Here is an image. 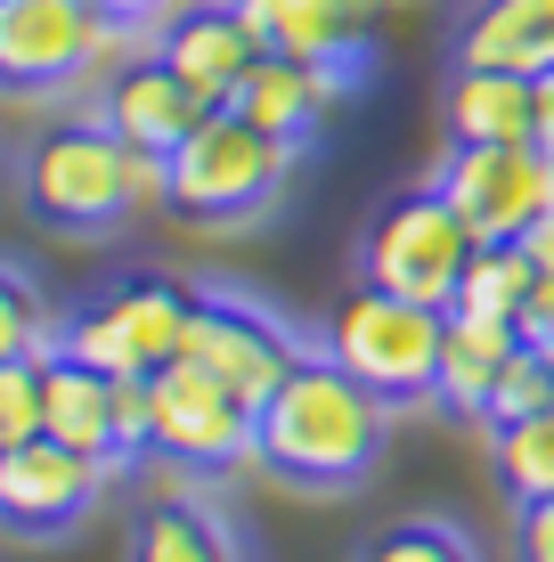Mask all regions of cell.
I'll use <instances>...</instances> for the list:
<instances>
[{
    "mask_svg": "<svg viewBox=\"0 0 554 562\" xmlns=\"http://www.w3.org/2000/svg\"><path fill=\"white\" fill-rule=\"evenodd\" d=\"M42 432L66 440V449H82V457H99L106 473H123V440H114V375L49 351L42 359Z\"/></svg>",
    "mask_w": 554,
    "mask_h": 562,
    "instance_id": "15",
    "label": "cell"
},
{
    "mask_svg": "<svg viewBox=\"0 0 554 562\" xmlns=\"http://www.w3.org/2000/svg\"><path fill=\"white\" fill-rule=\"evenodd\" d=\"M99 16H114V25H131V33H147V25H163L180 0H90Z\"/></svg>",
    "mask_w": 554,
    "mask_h": 562,
    "instance_id": "29",
    "label": "cell"
},
{
    "mask_svg": "<svg viewBox=\"0 0 554 562\" xmlns=\"http://www.w3.org/2000/svg\"><path fill=\"white\" fill-rule=\"evenodd\" d=\"M131 25L99 16L90 0H0V90L16 99H49L90 74L123 66Z\"/></svg>",
    "mask_w": 554,
    "mask_h": 562,
    "instance_id": "5",
    "label": "cell"
},
{
    "mask_svg": "<svg viewBox=\"0 0 554 562\" xmlns=\"http://www.w3.org/2000/svg\"><path fill=\"white\" fill-rule=\"evenodd\" d=\"M245 25L261 33V49L278 57H351L368 49L375 0H237Z\"/></svg>",
    "mask_w": 554,
    "mask_h": 562,
    "instance_id": "16",
    "label": "cell"
},
{
    "mask_svg": "<svg viewBox=\"0 0 554 562\" xmlns=\"http://www.w3.org/2000/svg\"><path fill=\"white\" fill-rule=\"evenodd\" d=\"M106 464L66 449V440L33 432V440H9L0 449V530L9 538H66L74 521L99 506L106 490Z\"/></svg>",
    "mask_w": 554,
    "mask_h": 562,
    "instance_id": "11",
    "label": "cell"
},
{
    "mask_svg": "<svg viewBox=\"0 0 554 562\" xmlns=\"http://www.w3.org/2000/svg\"><path fill=\"white\" fill-rule=\"evenodd\" d=\"M42 432V359H9L0 367V449Z\"/></svg>",
    "mask_w": 554,
    "mask_h": 562,
    "instance_id": "26",
    "label": "cell"
},
{
    "mask_svg": "<svg viewBox=\"0 0 554 562\" xmlns=\"http://www.w3.org/2000/svg\"><path fill=\"white\" fill-rule=\"evenodd\" d=\"M188 318H196V294L180 278H123L57 326V351L99 367V375H156L180 359Z\"/></svg>",
    "mask_w": 554,
    "mask_h": 562,
    "instance_id": "7",
    "label": "cell"
},
{
    "mask_svg": "<svg viewBox=\"0 0 554 562\" xmlns=\"http://www.w3.org/2000/svg\"><path fill=\"white\" fill-rule=\"evenodd\" d=\"M180 359L204 367L213 383H228L245 408H261V400H270L285 375H294L302 342L285 335V318H270V310L245 302V294H196V318H188Z\"/></svg>",
    "mask_w": 554,
    "mask_h": 562,
    "instance_id": "9",
    "label": "cell"
},
{
    "mask_svg": "<svg viewBox=\"0 0 554 562\" xmlns=\"http://www.w3.org/2000/svg\"><path fill=\"white\" fill-rule=\"evenodd\" d=\"M147 400H156V457L196 464V473H228V464L253 457V408L228 383H213L204 367H188V359L156 367Z\"/></svg>",
    "mask_w": 554,
    "mask_h": 562,
    "instance_id": "10",
    "label": "cell"
},
{
    "mask_svg": "<svg viewBox=\"0 0 554 562\" xmlns=\"http://www.w3.org/2000/svg\"><path fill=\"white\" fill-rule=\"evenodd\" d=\"M441 326H449V310H432V302H399L384 294V285H368L359 278L351 294L335 302V318H327V351L342 375H359L384 408H408V400H432V367H441Z\"/></svg>",
    "mask_w": 554,
    "mask_h": 562,
    "instance_id": "3",
    "label": "cell"
},
{
    "mask_svg": "<svg viewBox=\"0 0 554 562\" xmlns=\"http://www.w3.org/2000/svg\"><path fill=\"white\" fill-rule=\"evenodd\" d=\"M204 114H213V106H204L156 49L123 57V66L106 74V90H99V123H106L123 147H156V155H171L188 131L204 123Z\"/></svg>",
    "mask_w": 554,
    "mask_h": 562,
    "instance_id": "14",
    "label": "cell"
},
{
    "mask_svg": "<svg viewBox=\"0 0 554 562\" xmlns=\"http://www.w3.org/2000/svg\"><path fill=\"white\" fill-rule=\"evenodd\" d=\"M546 155H554V74H539V131H530Z\"/></svg>",
    "mask_w": 554,
    "mask_h": 562,
    "instance_id": "31",
    "label": "cell"
},
{
    "mask_svg": "<svg viewBox=\"0 0 554 562\" xmlns=\"http://www.w3.org/2000/svg\"><path fill=\"white\" fill-rule=\"evenodd\" d=\"M49 351H57L49 302L33 294V278L0 269V367H9V359H49Z\"/></svg>",
    "mask_w": 554,
    "mask_h": 562,
    "instance_id": "24",
    "label": "cell"
},
{
    "mask_svg": "<svg viewBox=\"0 0 554 562\" xmlns=\"http://www.w3.org/2000/svg\"><path fill=\"white\" fill-rule=\"evenodd\" d=\"M489 449H498V481L513 490V506H546L554 497V408L498 424Z\"/></svg>",
    "mask_w": 554,
    "mask_h": 562,
    "instance_id": "22",
    "label": "cell"
},
{
    "mask_svg": "<svg viewBox=\"0 0 554 562\" xmlns=\"http://www.w3.org/2000/svg\"><path fill=\"white\" fill-rule=\"evenodd\" d=\"M456 66H498V74H554V0H482L456 33Z\"/></svg>",
    "mask_w": 554,
    "mask_h": 562,
    "instance_id": "18",
    "label": "cell"
},
{
    "mask_svg": "<svg viewBox=\"0 0 554 562\" xmlns=\"http://www.w3.org/2000/svg\"><path fill=\"white\" fill-rule=\"evenodd\" d=\"M123 562H237V538H228V521L204 514L196 497H163V506L139 514Z\"/></svg>",
    "mask_w": 554,
    "mask_h": 562,
    "instance_id": "20",
    "label": "cell"
},
{
    "mask_svg": "<svg viewBox=\"0 0 554 562\" xmlns=\"http://www.w3.org/2000/svg\"><path fill=\"white\" fill-rule=\"evenodd\" d=\"M392 432V408L359 375H342L327 351H302L294 375L253 408V457L294 490H351L375 473Z\"/></svg>",
    "mask_w": 554,
    "mask_h": 562,
    "instance_id": "1",
    "label": "cell"
},
{
    "mask_svg": "<svg viewBox=\"0 0 554 562\" xmlns=\"http://www.w3.org/2000/svg\"><path fill=\"white\" fill-rule=\"evenodd\" d=\"M359 562H482L473 538L441 514H408V521H384V530L359 547Z\"/></svg>",
    "mask_w": 554,
    "mask_h": 562,
    "instance_id": "23",
    "label": "cell"
},
{
    "mask_svg": "<svg viewBox=\"0 0 554 562\" xmlns=\"http://www.w3.org/2000/svg\"><path fill=\"white\" fill-rule=\"evenodd\" d=\"M465 261H473V228L456 221V204L441 188H399L368 221V245H359V278L399 302H432V310L456 302Z\"/></svg>",
    "mask_w": 554,
    "mask_h": 562,
    "instance_id": "6",
    "label": "cell"
},
{
    "mask_svg": "<svg viewBox=\"0 0 554 562\" xmlns=\"http://www.w3.org/2000/svg\"><path fill=\"white\" fill-rule=\"evenodd\" d=\"M156 57L204 106H228L245 90V74L261 66V33L245 25L237 0H180V9L156 25Z\"/></svg>",
    "mask_w": 554,
    "mask_h": 562,
    "instance_id": "12",
    "label": "cell"
},
{
    "mask_svg": "<svg viewBox=\"0 0 554 562\" xmlns=\"http://www.w3.org/2000/svg\"><path fill=\"white\" fill-rule=\"evenodd\" d=\"M163 164H171L163 204L180 212V221H196V228H237V221H253V212H270V204L285 196L302 147L278 139V131H261V123H245L237 106H213L180 147L163 155Z\"/></svg>",
    "mask_w": 554,
    "mask_h": 562,
    "instance_id": "2",
    "label": "cell"
},
{
    "mask_svg": "<svg viewBox=\"0 0 554 562\" xmlns=\"http://www.w3.org/2000/svg\"><path fill=\"white\" fill-rule=\"evenodd\" d=\"M513 562H554V497H546V506H522V530H513Z\"/></svg>",
    "mask_w": 554,
    "mask_h": 562,
    "instance_id": "28",
    "label": "cell"
},
{
    "mask_svg": "<svg viewBox=\"0 0 554 562\" xmlns=\"http://www.w3.org/2000/svg\"><path fill=\"white\" fill-rule=\"evenodd\" d=\"M432 188L456 204V221L473 228V245H522L554 212V155L539 139H489V147L456 139Z\"/></svg>",
    "mask_w": 554,
    "mask_h": 562,
    "instance_id": "8",
    "label": "cell"
},
{
    "mask_svg": "<svg viewBox=\"0 0 554 562\" xmlns=\"http://www.w3.org/2000/svg\"><path fill=\"white\" fill-rule=\"evenodd\" d=\"M539 408H554V359H539L522 342V351L506 359V375H498V392H489V432H498V424H513V416H539Z\"/></svg>",
    "mask_w": 554,
    "mask_h": 562,
    "instance_id": "25",
    "label": "cell"
},
{
    "mask_svg": "<svg viewBox=\"0 0 554 562\" xmlns=\"http://www.w3.org/2000/svg\"><path fill=\"white\" fill-rule=\"evenodd\" d=\"M522 351L513 318H473V310H449L441 326V367H432V400H449L456 416H489V392H498L506 359Z\"/></svg>",
    "mask_w": 554,
    "mask_h": 562,
    "instance_id": "17",
    "label": "cell"
},
{
    "mask_svg": "<svg viewBox=\"0 0 554 562\" xmlns=\"http://www.w3.org/2000/svg\"><path fill=\"white\" fill-rule=\"evenodd\" d=\"M522 254L539 261V278H554V212H546V221H539V228L522 237Z\"/></svg>",
    "mask_w": 554,
    "mask_h": 562,
    "instance_id": "30",
    "label": "cell"
},
{
    "mask_svg": "<svg viewBox=\"0 0 554 562\" xmlns=\"http://www.w3.org/2000/svg\"><path fill=\"white\" fill-rule=\"evenodd\" d=\"M441 114H449V139H465V147L530 139L539 131V82L530 74H498V66H456Z\"/></svg>",
    "mask_w": 554,
    "mask_h": 562,
    "instance_id": "19",
    "label": "cell"
},
{
    "mask_svg": "<svg viewBox=\"0 0 554 562\" xmlns=\"http://www.w3.org/2000/svg\"><path fill=\"white\" fill-rule=\"evenodd\" d=\"M351 57H278V49H261V66L245 74V90L228 106L245 114V123H261V131H278V139H294V147H310L318 131L335 123V106L351 99Z\"/></svg>",
    "mask_w": 554,
    "mask_h": 562,
    "instance_id": "13",
    "label": "cell"
},
{
    "mask_svg": "<svg viewBox=\"0 0 554 562\" xmlns=\"http://www.w3.org/2000/svg\"><path fill=\"white\" fill-rule=\"evenodd\" d=\"M25 204H33V221L66 228V237H99V228L131 221L139 212V196H131V147L99 114L49 123L25 147Z\"/></svg>",
    "mask_w": 554,
    "mask_h": 562,
    "instance_id": "4",
    "label": "cell"
},
{
    "mask_svg": "<svg viewBox=\"0 0 554 562\" xmlns=\"http://www.w3.org/2000/svg\"><path fill=\"white\" fill-rule=\"evenodd\" d=\"M530 285H539V261H530L522 245H473L449 310H473V318H522Z\"/></svg>",
    "mask_w": 554,
    "mask_h": 562,
    "instance_id": "21",
    "label": "cell"
},
{
    "mask_svg": "<svg viewBox=\"0 0 554 562\" xmlns=\"http://www.w3.org/2000/svg\"><path fill=\"white\" fill-rule=\"evenodd\" d=\"M513 335H522L539 359H554V278L530 285V302H522V318H513Z\"/></svg>",
    "mask_w": 554,
    "mask_h": 562,
    "instance_id": "27",
    "label": "cell"
}]
</instances>
